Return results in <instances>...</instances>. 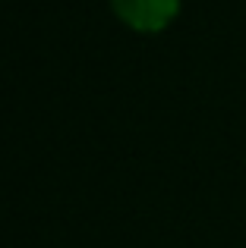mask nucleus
<instances>
[{"label":"nucleus","mask_w":246,"mask_h":248,"mask_svg":"<svg viewBox=\"0 0 246 248\" xmlns=\"http://www.w3.org/2000/svg\"><path fill=\"white\" fill-rule=\"evenodd\" d=\"M111 6L123 25L142 35L164 31L180 13V0H111Z\"/></svg>","instance_id":"1"}]
</instances>
